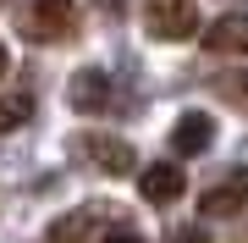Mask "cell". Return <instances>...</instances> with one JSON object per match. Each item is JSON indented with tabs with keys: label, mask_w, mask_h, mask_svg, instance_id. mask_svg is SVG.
Returning <instances> with one entry per match:
<instances>
[{
	"label": "cell",
	"mask_w": 248,
	"mask_h": 243,
	"mask_svg": "<svg viewBox=\"0 0 248 243\" xmlns=\"http://www.w3.org/2000/svg\"><path fill=\"white\" fill-rule=\"evenodd\" d=\"M17 33L33 45H61L66 33H78V0H22Z\"/></svg>",
	"instance_id": "6da1fadb"
},
{
	"label": "cell",
	"mask_w": 248,
	"mask_h": 243,
	"mask_svg": "<svg viewBox=\"0 0 248 243\" xmlns=\"http://www.w3.org/2000/svg\"><path fill=\"white\" fill-rule=\"evenodd\" d=\"M143 28L155 39H193L199 6L193 0H143Z\"/></svg>",
	"instance_id": "7a4b0ae2"
},
{
	"label": "cell",
	"mask_w": 248,
	"mask_h": 243,
	"mask_svg": "<svg viewBox=\"0 0 248 243\" xmlns=\"http://www.w3.org/2000/svg\"><path fill=\"white\" fill-rule=\"evenodd\" d=\"M83 161H89L94 171H105V177H127V171H138V155L127 138H110V133H83L78 138Z\"/></svg>",
	"instance_id": "3957f363"
},
{
	"label": "cell",
	"mask_w": 248,
	"mask_h": 243,
	"mask_svg": "<svg viewBox=\"0 0 248 243\" xmlns=\"http://www.w3.org/2000/svg\"><path fill=\"white\" fill-rule=\"evenodd\" d=\"M66 94H72V105L83 111V116H99V111H116V83L99 72V66H83L78 78L66 83Z\"/></svg>",
	"instance_id": "277c9868"
},
{
	"label": "cell",
	"mask_w": 248,
	"mask_h": 243,
	"mask_svg": "<svg viewBox=\"0 0 248 243\" xmlns=\"http://www.w3.org/2000/svg\"><path fill=\"white\" fill-rule=\"evenodd\" d=\"M204 50L210 55H248V17L243 11H226L204 28Z\"/></svg>",
	"instance_id": "5b68a950"
},
{
	"label": "cell",
	"mask_w": 248,
	"mask_h": 243,
	"mask_svg": "<svg viewBox=\"0 0 248 243\" xmlns=\"http://www.w3.org/2000/svg\"><path fill=\"white\" fill-rule=\"evenodd\" d=\"M138 194L149 199V205H177V199L187 194V177H182V166L160 161V166H149V171L138 177Z\"/></svg>",
	"instance_id": "8992f818"
},
{
	"label": "cell",
	"mask_w": 248,
	"mask_h": 243,
	"mask_svg": "<svg viewBox=\"0 0 248 243\" xmlns=\"http://www.w3.org/2000/svg\"><path fill=\"white\" fill-rule=\"evenodd\" d=\"M210 144H215V116H210V111L177 116V127H171V149H177V155H204Z\"/></svg>",
	"instance_id": "52a82bcc"
},
{
	"label": "cell",
	"mask_w": 248,
	"mask_h": 243,
	"mask_svg": "<svg viewBox=\"0 0 248 243\" xmlns=\"http://www.w3.org/2000/svg\"><path fill=\"white\" fill-rule=\"evenodd\" d=\"M243 199H248V166H243V171H226V177L215 182V188H204L199 210H204V216H232V210H237Z\"/></svg>",
	"instance_id": "ba28073f"
},
{
	"label": "cell",
	"mask_w": 248,
	"mask_h": 243,
	"mask_svg": "<svg viewBox=\"0 0 248 243\" xmlns=\"http://www.w3.org/2000/svg\"><path fill=\"white\" fill-rule=\"evenodd\" d=\"M94 221H99V205H83V210H72V216H61V221H55L45 243H89Z\"/></svg>",
	"instance_id": "9c48e42d"
},
{
	"label": "cell",
	"mask_w": 248,
	"mask_h": 243,
	"mask_svg": "<svg viewBox=\"0 0 248 243\" xmlns=\"http://www.w3.org/2000/svg\"><path fill=\"white\" fill-rule=\"evenodd\" d=\"M28 116H33V99H28V94H6V99H0V133H11V127L28 122Z\"/></svg>",
	"instance_id": "30bf717a"
},
{
	"label": "cell",
	"mask_w": 248,
	"mask_h": 243,
	"mask_svg": "<svg viewBox=\"0 0 248 243\" xmlns=\"http://www.w3.org/2000/svg\"><path fill=\"white\" fill-rule=\"evenodd\" d=\"M171 243H210V232H204V227H177Z\"/></svg>",
	"instance_id": "8fae6325"
},
{
	"label": "cell",
	"mask_w": 248,
	"mask_h": 243,
	"mask_svg": "<svg viewBox=\"0 0 248 243\" xmlns=\"http://www.w3.org/2000/svg\"><path fill=\"white\" fill-rule=\"evenodd\" d=\"M226 89H232V94H226V99H232V105H243V111H248V78H232V83H226Z\"/></svg>",
	"instance_id": "7c38bea8"
},
{
	"label": "cell",
	"mask_w": 248,
	"mask_h": 243,
	"mask_svg": "<svg viewBox=\"0 0 248 243\" xmlns=\"http://www.w3.org/2000/svg\"><path fill=\"white\" fill-rule=\"evenodd\" d=\"M105 243H143V238H138V232H110Z\"/></svg>",
	"instance_id": "4fadbf2b"
},
{
	"label": "cell",
	"mask_w": 248,
	"mask_h": 243,
	"mask_svg": "<svg viewBox=\"0 0 248 243\" xmlns=\"http://www.w3.org/2000/svg\"><path fill=\"white\" fill-rule=\"evenodd\" d=\"M6 72H11V50L0 45V78H6Z\"/></svg>",
	"instance_id": "5bb4252c"
},
{
	"label": "cell",
	"mask_w": 248,
	"mask_h": 243,
	"mask_svg": "<svg viewBox=\"0 0 248 243\" xmlns=\"http://www.w3.org/2000/svg\"><path fill=\"white\" fill-rule=\"evenodd\" d=\"M0 6H6V0H0Z\"/></svg>",
	"instance_id": "9a60e30c"
}]
</instances>
